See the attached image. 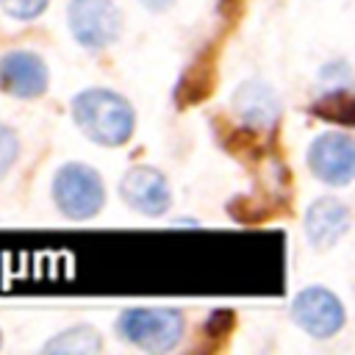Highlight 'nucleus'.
Returning <instances> with one entry per match:
<instances>
[{
	"instance_id": "12",
	"label": "nucleus",
	"mask_w": 355,
	"mask_h": 355,
	"mask_svg": "<svg viewBox=\"0 0 355 355\" xmlns=\"http://www.w3.org/2000/svg\"><path fill=\"white\" fill-rule=\"evenodd\" d=\"M17 153H19V139H17L14 128L0 122V178L14 166Z\"/></svg>"
},
{
	"instance_id": "11",
	"label": "nucleus",
	"mask_w": 355,
	"mask_h": 355,
	"mask_svg": "<svg viewBox=\"0 0 355 355\" xmlns=\"http://www.w3.org/2000/svg\"><path fill=\"white\" fill-rule=\"evenodd\" d=\"M100 349H103L100 333L89 324L69 327V330L58 333L55 338H50L42 347V352H58V355H92V352H100Z\"/></svg>"
},
{
	"instance_id": "14",
	"label": "nucleus",
	"mask_w": 355,
	"mask_h": 355,
	"mask_svg": "<svg viewBox=\"0 0 355 355\" xmlns=\"http://www.w3.org/2000/svg\"><path fill=\"white\" fill-rule=\"evenodd\" d=\"M175 0H141V6H147L150 11H166Z\"/></svg>"
},
{
	"instance_id": "1",
	"label": "nucleus",
	"mask_w": 355,
	"mask_h": 355,
	"mask_svg": "<svg viewBox=\"0 0 355 355\" xmlns=\"http://www.w3.org/2000/svg\"><path fill=\"white\" fill-rule=\"evenodd\" d=\"M72 116L78 128L97 144L119 147L130 139L136 114L133 105L111 89H86L72 100Z\"/></svg>"
},
{
	"instance_id": "2",
	"label": "nucleus",
	"mask_w": 355,
	"mask_h": 355,
	"mask_svg": "<svg viewBox=\"0 0 355 355\" xmlns=\"http://www.w3.org/2000/svg\"><path fill=\"white\" fill-rule=\"evenodd\" d=\"M183 327V313L175 308H128L116 319L119 336L147 352H169L178 347Z\"/></svg>"
},
{
	"instance_id": "13",
	"label": "nucleus",
	"mask_w": 355,
	"mask_h": 355,
	"mask_svg": "<svg viewBox=\"0 0 355 355\" xmlns=\"http://www.w3.org/2000/svg\"><path fill=\"white\" fill-rule=\"evenodd\" d=\"M47 3L50 0H0L3 11L11 14V17H17V19H33V17H39L47 8Z\"/></svg>"
},
{
	"instance_id": "7",
	"label": "nucleus",
	"mask_w": 355,
	"mask_h": 355,
	"mask_svg": "<svg viewBox=\"0 0 355 355\" xmlns=\"http://www.w3.org/2000/svg\"><path fill=\"white\" fill-rule=\"evenodd\" d=\"M119 194L133 211L147 214V216L164 214L169 208V200H172L166 178L153 166H130L122 175Z\"/></svg>"
},
{
	"instance_id": "9",
	"label": "nucleus",
	"mask_w": 355,
	"mask_h": 355,
	"mask_svg": "<svg viewBox=\"0 0 355 355\" xmlns=\"http://www.w3.org/2000/svg\"><path fill=\"white\" fill-rule=\"evenodd\" d=\"M233 111L244 125L258 128V130H269L280 116V100L269 83L244 80L233 94Z\"/></svg>"
},
{
	"instance_id": "3",
	"label": "nucleus",
	"mask_w": 355,
	"mask_h": 355,
	"mask_svg": "<svg viewBox=\"0 0 355 355\" xmlns=\"http://www.w3.org/2000/svg\"><path fill=\"white\" fill-rule=\"evenodd\" d=\"M53 200L69 219H89L103 208L105 189L97 169L86 164H64L53 180Z\"/></svg>"
},
{
	"instance_id": "4",
	"label": "nucleus",
	"mask_w": 355,
	"mask_h": 355,
	"mask_svg": "<svg viewBox=\"0 0 355 355\" xmlns=\"http://www.w3.org/2000/svg\"><path fill=\"white\" fill-rule=\"evenodd\" d=\"M69 28L83 47L100 50L119 36L122 14L114 0H72Z\"/></svg>"
},
{
	"instance_id": "6",
	"label": "nucleus",
	"mask_w": 355,
	"mask_h": 355,
	"mask_svg": "<svg viewBox=\"0 0 355 355\" xmlns=\"http://www.w3.org/2000/svg\"><path fill=\"white\" fill-rule=\"evenodd\" d=\"M294 322L313 338H330L344 324V305L341 300L327 291L324 286L302 288L291 302Z\"/></svg>"
},
{
	"instance_id": "8",
	"label": "nucleus",
	"mask_w": 355,
	"mask_h": 355,
	"mask_svg": "<svg viewBox=\"0 0 355 355\" xmlns=\"http://www.w3.org/2000/svg\"><path fill=\"white\" fill-rule=\"evenodd\" d=\"M0 89L11 97H39L47 89V67L31 50H11L0 58Z\"/></svg>"
},
{
	"instance_id": "10",
	"label": "nucleus",
	"mask_w": 355,
	"mask_h": 355,
	"mask_svg": "<svg viewBox=\"0 0 355 355\" xmlns=\"http://www.w3.org/2000/svg\"><path fill=\"white\" fill-rule=\"evenodd\" d=\"M349 230V208L336 197H319L305 211V236L316 250L333 247Z\"/></svg>"
},
{
	"instance_id": "5",
	"label": "nucleus",
	"mask_w": 355,
	"mask_h": 355,
	"mask_svg": "<svg viewBox=\"0 0 355 355\" xmlns=\"http://www.w3.org/2000/svg\"><path fill=\"white\" fill-rule=\"evenodd\" d=\"M311 172L330 186H347L355 175V141L349 133H322L308 147Z\"/></svg>"
}]
</instances>
